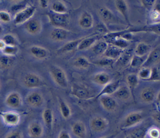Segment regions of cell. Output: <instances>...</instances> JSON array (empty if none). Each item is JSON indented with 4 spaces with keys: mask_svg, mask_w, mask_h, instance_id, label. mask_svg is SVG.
<instances>
[{
    "mask_svg": "<svg viewBox=\"0 0 160 138\" xmlns=\"http://www.w3.org/2000/svg\"><path fill=\"white\" fill-rule=\"evenodd\" d=\"M50 75L54 82L62 88H66L68 86V81L64 70L60 67L52 65L49 68Z\"/></svg>",
    "mask_w": 160,
    "mask_h": 138,
    "instance_id": "cell-1",
    "label": "cell"
},
{
    "mask_svg": "<svg viewBox=\"0 0 160 138\" xmlns=\"http://www.w3.org/2000/svg\"><path fill=\"white\" fill-rule=\"evenodd\" d=\"M50 24L55 27L65 28L69 24V16L66 14H58L49 12L46 14Z\"/></svg>",
    "mask_w": 160,
    "mask_h": 138,
    "instance_id": "cell-2",
    "label": "cell"
},
{
    "mask_svg": "<svg viewBox=\"0 0 160 138\" xmlns=\"http://www.w3.org/2000/svg\"><path fill=\"white\" fill-rule=\"evenodd\" d=\"M36 9V7L35 6L29 5L18 11L14 16V23L15 24H21L28 22L34 15Z\"/></svg>",
    "mask_w": 160,
    "mask_h": 138,
    "instance_id": "cell-3",
    "label": "cell"
},
{
    "mask_svg": "<svg viewBox=\"0 0 160 138\" xmlns=\"http://www.w3.org/2000/svg\"><path fill=\"white\" fill-rule=\"evenodd\" d=\"M143 119V115L141 112H131L129 113L124 119L121 128L126 129L132 127L140 122H141Z\"/></svg>",
    "mask_w": 160,
    "mask_h": 138,
    "instance_id": "cell-4",
    "label": "cell"
},
{
    "mask_svg": "<svg viewBox=\"0 0 160 138\" xmlns=\"http://www.w3.org/2000/svg\"><path fill=\"white\" fill-rule=\"evenodd\" d=\"M108 121L101 116H96L91 119L89 125L91 130L95 132H104L108 127Z\"/></svg>",
    "mask_w": 160,
    "mask_h": 138,
    "instance_id": "cell-5",
    "label": "cell"
},
{
    "mask_svg": "<svg viewBox=\"0 0 160 138\" xmlns=\"http://www.w3.org/2000/svg\"><path fill=\"white\" fill-rule=\"evenodd\" d=\"M71 94L77 98L82 100L89 99L92 97L91 92L88 88L79 84H74L72 86Z\"/></svg>",
    "mask_w": 160,
    "mask_h": 138,
    "instance_id": "cell-6",
    "label": "cell"
},
{
    "mask_svg": "<svg viewBox=\"0 0 160 138\" xmlns=\"http://www.w3.org/2000/svg\"><path fill=\"white\" fill-rule=\"evenodd\" d=\"M23 84L27 88H37L42 84L41 77L36 74L29 73L26 74L22 79Z\"/></svg>",
    "mask_w": 160,
    "mask_h": 138,
    "instance_id": "cell-7",
    "label": "cell"
},
{
    "mask_svg": "<svg viewBox=\"0 0 160 138\" xmlns=\"http://www.w3.org/2000/svg\"><path fill=\"white\" fill-rule=\"evenodd\" d=\"M160 61V47H157L151 51L142 67H150Z\"/></svg>",
    "mask_w": 160,
    "mask_h": 138,
    "instance_id": "cell-8",
    "label": "cell"
},
{
    "mask_svg": "<svg viewBox=\"0 0 160 138\" xmlns=\"http://www.w3.org/2000/svg\"><path fill=\"white\" fill-rule=\"evenodd\" d=\"M102 38V36H99L96 33L86 36L84 39L78 45L77 49L79 51H82L91 47L96 42L100 39Z\"/></svg>",
    "mask_w": 160,
    "mask_h": 138,
    "instance_id": "cell-9",
    "label": "cell"
},
{
    "mask_svg": "<svg viewBox=\"0 0 160 138\" xmlns=\"http://www.w3.org/2000/svg\"><path fill=\"white\" fill-rule=\"evenodd\" d=\"M78 24L79 26L84 29H91L93 26L94 24L92 16L88 11H83L79 17Z\"/></svg>",
    "mask_w": 160,
    "mask_h": 138,
    "instance_id": "cell-10",
    "label": "cell"
},
{
    "mask_svg": "<svg viewBox=\"0 0 160 138\" xmlns=\"http://www.w3.org/2000/svg\"><path fill=\"white\" fill-rule=\"evenodd\" d=\"M100 103L104 109L108 112L114 111L118 107L116 101L111 96L104 95L100 97Z\"/></svg>",
    "mask_w": 160,
    "mask_h": 138,
    "instance_id": "cell-11",
    "label": "cell"
},
{
    "mask_svg": "<svg viewBox=\"0 0 160 138\" xmlns=\"http://www.w3.org/2000/svg\"><path fill=\"white\" fill-rule=\"evenodd\" d=\"M98 15L104 23H115L117 22V18L114 14L106 7H102L98 10Z\"/></svg>",
    "mask_w": 160,
    "mask_h": 138,
    "instance_id": "cell-12",
    "label": "cell"
},
{
    "mask_svg": "<svg viewBox=\"0 0 160 138\" xmlns=\"http://www.w3.org/2000/svg\"><path fill=\"white\" fill-rule=\"evenodd\" d=\"M25 29L30 34H38L41 32L42 29L41 22L37 19H31L26 22L25 24Z\"/></svg>",
    "mask_w": 160,
    "mask_h": 138,
    "instance_id": "cell-13",
    "label": "cell"
},
{
    "mask_svg": "<svg viewBox=\"0 0 160 138\" xmlns=\"http://www.w3.org/2000/svg\"><path fill=\"white\" fill-rule=\"evenodd\" d=\"M69 34V31L65 28L55 27L51 31L50 37L54 41H63L68 38Z\"/></svg>",
    "mask_w": 160,
    "mask_h": 138,
    "instance_id": "cell-14",
    "label": "cell"
},
{
    "mask_svg": "<svg viewBox=\"0 0 160 138\" xmlns=\"http://www.w3.org/2000/svg\"><path fill=\"white\" fill-rule=\"evenodd\" d=\"M5 102L6 105L11 108H18L22 104L21 97L19 93L16 92H12L6 97Z\"/></svg>",
    "mask_w": 160,
    "mask_h": 138,
    "instance_id": "cell-15",
    "label": "cell"
},
{
    "mask_svg": "<svg viewBox=\"0 0 160 138\" xmlns=\"http://www.w3.org/2000/svg\"><path fill=\"white\" fill-rule=\"evenodd\" d=\"M1 116L4 122L9 126H16L17 125L20 120L19 115L12 111H8L1 113Z\"/></svg>",
    "mask_w": 160,
    "mask_h": 138,
    "instance_id": "cell-16",
    "label": "cell"
},
{
    "mask_svg": "<svg viewBox=\"0 0 160 138\" xmlns=\"http://www.w3.org/2000/svg\"><path fill=\"white\" fill-rule=\"evenodd\" d=\"M119 86H120L119 80H118L114 82H110L109 83L107 84L104 86V87L102 89V90L99 92V93L97 95L96 97H99L102 96H104V95L110 96L112 94H114L120 87Z\"/></svg>",
    "mask_w": 160,
    "mask_h": 138,
    "instance_id": "cell-17",
    "label": "cell"
},
{
    "mask_svg": "<svg viewBox=\"0 0 160 138\" xmlns=\"http://www.w3.org/2000/svg\"><path fill=\"white\" fill-rule=\"evenodd\" d=\"M26 101L29 106L33 107H38L42 106L43 103V97L40 93L38 92H32L27 96Z\"/></svg>",
    "mask_w": 160,
    "mask_h": 138,
    "instance_id": "cell-18",
    "label": "cell"
},
{
    "mask_svg": "<svg viewBox=\"0 0 160 138\" xmlns=\"http://www.w3.org/2000/svg\"><path fill=\"white\" fill-rule=\"evenodd\" d=\"M127 30L131 33L137 32H150L155 33L156 34H160V22L154 23L140 27H134Z\"/></svg>",
    "mask_w": 160,
    "mask_h": 138,
    "instance_id": "cell-19",
    "label": "cell"
},
{
    "mask_svg": "<svg viewBox=\"0 0 160 138\" xmlns=\"http://www.w3.org/2000/svg\"><path fill=\"white\" fill-rule=\"evenodd\" d=\"M125 51L124 49H120L116 46L113 45L108 44V48L104 53L103 56L105 57H108L111 59H118Z\"/></svg>",
    "mask_w": 160,
    "mask_h": 138,
    "instance_id": "cell-20",
    "label": "cell"
},
{
    "mask_svg": "<svg viewBox=\"0 0 160 138\" xmlns=\"http://www.w3.org/2000/svg\"><path fill=\"white\" fill-rule=\"evenodd\" d=\"M114 4L116 9L123 16L126 22L130 25V21L128 15V6L126 2L124 0H116L114 1Z\"/></svg>",
    "mask_w": 160,
    "mask_h": 138,
    "instance_id": "cell-21",
    "label": "cell"
},
{
    "mask_svg": "<svg viewBox=\"0 0 160 138\" xmlns=\"http://www.w3.org/2000/svg\"><path fill=\"white\" fill-rule=\"evenodd\" d=\"M86 36L81 37L79 39L70 41L66 44H64L58 51L59 53H65V52H69L72 51H74L75 49H77L78 45L80 44V42L84 39Z\"/></svg>",
    "mask_w": 160,
    "mask_h": 138,
    "instance_id": "cell-22",
    "label": "cell"
},
{
    "mask_svg": "<svg viewBox=\"0 0 160 138\" xmlns=\"http://www.w3.org/2000/svg\"><path fill=\"white\" fill-rule=\"evenodd\" d=\"M92 80L94 83L98 85L105 86L111 82V77L106 72H100L94 74L92 76Z\"/></svg>",
    "mask_w": 160,
    "mask_h": 138,
    "instance_id": "cell-23",
    "label": "cell"
},
{
    "mask_svg": "<svg viewBox=\"0 0 160 138\" xmlns=\"http://www.w3.org/2000/svg\"><path fill=\"white\" fill-rule=\"evenodd\" d=\"M72 132L76 137L79 138H85L86 136V126L82 122H75L72 126Z\"/></svg>",
    "mask_w": 160,
    "mask_h": 138,
    "instance_id": "cell-24",
    "label": "cell"
},
{
    "mask_svg": "<svg viewBox=\"0 0 160 138\" xmlns=\"http://www.w3.org/2000/svg\"><path fill=\"white\" fill-rule=\"evenodd\" d=\"M108 46V42L102 38L94 43V44L91 47V50L96 55H103L107 49Z\"/></svg>",
    "mask_w": 160,
    "mask_h": 138,
    "instance_id": "cell-25",
    "label": "cell"
},
{
    "mask_svg": "<svg viewBox=\"0 0 160 138\" xmlns=\"http://www.w3.org/2000/svg\"><path fill=\"white\" fill-rule=\"evenodd\" d=\"M31 54L36 58L39 59H43L48 57L49 52L43 47L39 46H33L30 47Z\"/></svg>",
    "mask_w": 160,
    "mask_h": 138,
    "instance_id": "cell-26",
    "label": "cell"
},
{
    "mask_svg": "<svg viewBox=\"0 0 160 138\" xmlns=\"http://www.w3.org/2000/svg\"><path fill=\"white\" fill-rule=\"evenodd\" d=\"M28 132L31 137L34 138H38L42 136L43 133V128L39 123L37 122H33L29 126Z\"/></svg>",
    "mask_w": 160,
    "mask_h": 138,
    "instance_id": "cell-27",
    "label": "cell"
},
{
    "mask_svg": "<svg viewBox=\"0 0 160 138\" xmlns=\"http://www.w3.org/2000/svg\"><path fill=\"white\" fill-rule=\"evenodd\" d=\"M140 96L143 102L146 103H151L154 100L155 92L152 88L146 87L141 91Z\"/></svg>",
    "mask_w": 160,
    "mask_h": 138,
    "instance_id": "cell-28",
    "label": "cell"
},
{
    "mask_svg": "<svg viewBox=\"0 0 160 138\" xmlns=\"http://www.w3.org/2000/svg\"><path fill=\"white\" fill-rule=\"evenodd\" d=\"M114 96L121 101H126L131 97V92L128 86H123L119 87L114 93Z\"/></svg>",
    "mask_w": 160,
    "mask_h": 138,
    "instance_id": "cell-29",
    "label": "cell"
},
{
    "mask_svg": "<svg viewBox=\"0 0 160 138\" xmlns=\"http://www.w3.org/2000/svg\"><path fill=\"white\" fill-rule=\"evenodd\" d=\"M150 50L151 46L149 45L144 42H141L138 43L136 46L134 50V54L136 56L142 57L144 56H147V54L150 52Z\"/></svg>",
    "mask_w": 160,
    "mask_h": 138,
    "instance_id": "cell-30",
    "label": "cell"
},
{
    "mask_svg": "<svg viewBox=\"0 0 160 138\" xmlns=\"http://www.w3.org/2000/svg\"><path fill=\"white\" fill-rule=\"evenodd\" d=\"M106 41L108 42V44L113 45V46H116L122 49H126L129 45V41H127L120 37H115L112 39L107 40Z\"/></svg>",
    "mask_w": 160,
    "mask_h": 138,
    "instance_id": "cell-31",
    "label": "cell"
},
{
    "mask_svg": "<svg viewBox=\"0 0 160 138\" xmlns=\"http://www.w3.org/2000/svg\"><path fill=\"white\" fill-rule=\"evenodd\" d=\"M42 117L46 126L50 130L52 127L53 122V114L52 110L49 108L45 109L42 112Z\"/></svg>",
    "mask_w": 160,
    "mask_h": 138,
    "instance_id": "cell-32",
    "label": "cell"
},
{
    "mask_svg": "<svg viewBox=\"0 0 160 138\" xmlns=\"http://www.w3.org/2000/svg\"><path fill=\"white\" fill-rule=\"evenodd\" d=\"M73 65L78 69H85L90 66L91 62L86 57L84 56H78L74 60Z\"/></svg>",
    "mask_w": 160,
    "mask_h": 138,
    "instance_id": "cell-33",
    "label": "cell"
},
{
    "mask_svg": "<svg viewBox=\"0 0 160 138\" xmlns=\"http://www.w3.org/2000/svg\"><path fill=\"white\" fill-rule=\"evenodd\" d=\"M51 11L53 12L58 14H66L68 13V8L61 1H56L51 4Z\"/></svg>",
    "mask_w": 160,
    "mask_h": 138,
    "instance_id": "cell-34",
    "label": "cell"
},
{
    "mask_svg": "<svg viewBox=\"0 0 160 138\" xmlns=\"http://www.w3.org/2000/svg\"><path fill=\"white\" fill-rule=\"evenodd\" d=\"M126 82L128 87L130 89L131 92L133 91L139 83V78L136 74H129L126 77Z\"/></svg>",
    "mask_w": 160,
    "mask_h": 138,
    "instance_id": "cell-35",
    "label": "cell"
},
{
    "mask_svg": "<svg viewBox=\"0 0 160 138\" xmlns=\"http://www.w3.org/2000/svg\"><path fill=\"white\" fill-rule=\"evenodd\" d=\"M59 109L62 116L64 119H68L71 114V111L69 106L67 104V103L62 99L59 98Z\"/></svg>",
    "mask_w": 160,
    "mask_h": 138,
    "instance_id": "cell-36",
    "label": "cell"
},
{
    "mask_svg": "<svg viewBox=\"0 0 160 138\" xmlns=\"http://www.w3.org/2000/svg\"><path fill=\"white\" fill-rule=\"evenodd\" d=\"M147 129L145 127H139L133 130L127 137V138H144L147 133Z\"/></svg>",
    "mask_w": 160,
    "mask_h": 138,
    "instance_id": "cell-37",
    "label": "cell"
},
{
    "mask_svg": "<svg viewBox=\"0 0 160 138\" xmlns=\"http://www.w3.org/2000/svg\"><path fill=\"white\" fill-rule=\"evenodd\" d=\"M148 56V55H147ZM147 56L139 57L135 54L132 57L130 61V66L132 68H136L139 66H142L144 61L147 58Z\"/></svg>",
    "mask_w": 160,
    "mask_h": 138,
    "instance_id": "cell-38",
    "label": "cell"
},
{
    "mask_svg": "<svg viewBox=\"0 0 160 138\" xmlns=\"http://www.w3.org/2000/svg\"><path fill=\"white\" fill-rule=\"evenodd\" d=\"M13 64V59L11 56L2 55L0 56V67L2 69L9 68Z\"/></svg>",
    "mask_w": 160,
    "mask_h": 138,
    "instance_id": "cell-39",
    "label": "cell"
},
{
    "mask_svg": "<svg viewBox=\"0 0 160 138\" xmlns=\"http://www.w3.org/2000/svg\"><path fill=\"white\" fill-rule=\"evenodd\" d=\"M2 39L4 42L6 46H17L18 44L16 38L11 34H7L4 35Z\"/></svg>",
    "mask_w": 160,
    "mask_h": 138,
    "instance_id": "cell-40",
    "label": "cell"
},
{
    "mask_svg": "<svg viewBox=\"0 0 160 138\" xmlns=\"http://www.w3.org/2000/svg\"><path fill=\"white\" fill-rule=\"evenodd\" d=\"M137 75L138 78L144 81H148L151 75V67H142Z\"/></svg>",
    "mask_w": 160,
    "mask_h": 138,
    "instance_id": "cell-41",
    "label": "cell"
},
{
    "mask_svg": "<svg viewBox=\"0 0 160 138\" xmlns=\"http://www.w3.org/2000/svg\"><path fill=\"white\" fill-rule=\"evenodd\" d=\"M148 81H160V69L158 67L151 68V75L148 79Z\"/></svg>",
    "mask_w": 160,
    "mask_h": 138,
    "instance_id": "cell-42",
    "label": "cell"
},
{
    "mask_svg": "<svg viewBox=\"0 0 160 138\" xmlns=\"http://www.w3.org/2000/svg\"><path fill=\"white\" fill-rule=\"evenodd\" d=\"M114 62V60L104 57V58H102V59L97 60L96 61H94L93 63L96 65L99 66L104 67V66H112Z\"/></svg>",
    "mask_w": 160,
    "mask_h": 138,
    "instance_id": "cell-43",
    "label": "cell"
},
{
    "mask_svg": "<svg viewBox=\"0 0 160 138\" xmlns=\"http://www.w3.org/2000/svg\"><path fill=\"white\" fill-rule=\"evenodd\" d=\"M2 52L4 54V55H7L9 56H14L18 52V47L17 46H6L2 50Z\"/></svg>",
    "mask_w": 160,
    "mask_h": 138,
    "instance_id": "cell-44",
    "label": "cell"
},
{
    "mask_svg": "<svg viewBox=\"0 0 160 138\" xmlns=\"http://www.w3.org/2000/svg\"><path fill=\"white\" fill-rule=\"evenodd\" d=\"M131 57H130V54H128V53H125V51L124 52V53L118 59L117 62L119 63V64H120L121 66H123L126 64H127V63L131 61Z\"/></svg>",
    "mask_w": 160,
    "mask_h": 138,
    "instance_id": "cell-45",
    "label": "cell"
},
{
    "mask_svg": "<svg viewBox=\"0 0 160 138\" xmlns=\"http://www.w3.org/2000/svg\"><path fill=\"white\" fill-rule=\"evenodd\" d=\"M148 134L151 138H160V130L156 127H152L148 131Z\"/></svg>",
    "mask_w": 160,
    "mask_h": 138,
    "instance_id": "cell-46",
    "label": "cell"
},
{
    "mask_svg": "<svg viewBox=\"0 0 160 138\" xmlns=\"http://www.w3.org/2000/svg\"><path fill=\"white\" fill-rule=\"evenodd\" d=\"M149 17L151 21L156 23L160 22V13L153 9H152L149 12Z\"/></svg>",
    "mask_w": 160,
    "mask_h": 138,
    "instance_id": "cell-47",
    "label": "cell"
},
{
    "mask_svg": "<svg viewBox=\"0 0 160 138\" xmlns=\"http://www.w3.org/2000/svg\"><path fill=\"white\" fill-rule=\"evenodd\" d=\"M109 31L107 29V27H106V26L104 25V23H101L99 24L96 27V34L99 35V34H104L106 33L108 34L109 33Z\"/></svg>",
    "mask_w": 160,
    "mask_h": 138,
    "instance_id": "cell-48",
    "label": "cell"
},
{
    "mask_svg": "<svg viewBox=\"0 0 160 138\" xmlns=\"http://www.w3.org/2000/svg\"><path fill=\"white\" fill-rule=\"evenodd\" d=\"M141 2L142 5L148 9H151L153 8L156 1L155 0H141Z\"/></svg>",
    "mask_w": 160,
    "mask_h": 138,
    "instance_id": "cell-49",
    "label": "cell"
},
{
    "mask_svg": "<svg viewBox=\"0 0 160 138\" xmlns=\"http://www.w3.org/2000/svg\"><path fill=\"white\" fill-rule=\"evenodd\" d=\"M11 21V16L6 11H0V21L2 22H9Z\"/></svg>",
    "mask_w": 160,
    "mask_h": 138,
    "instance_id": "cell-50",
    "label": "cell"
},
{
    "mask_svg": "<svg viewBox=\"0 0 160 138\" xmlns=\"http://www.w3.org/2000/svg\"><path fill=\"white\" fill-rule=\"evenodd\" d=\"M5 138H22L20 131H14L9 133Z\"/></svg>",
    "mask_w": 160,
    "mask_h": 138,
    "instance_id": "cell-51",
    "label": "cell"
},
{
    "mask_svg": "<svg viewBox=\"0 0 160 138\" xmlns=\"http://www.w3.org/2000/svg\"><path fill=\"white\" fill-rule=\"evenodd\" d=\"M152 118L154 121L160 124V111H156L154 112L152 115Z\"/></svg>",
    "mask_w": 160,
    "mask_h": 138,
    "instance_id": "cell-52",
    "label": "cell"
},
{
    "mask_svg": "<svg viewBox=\"0 0 160 138\" xmlns=\"http://www.w3.org/2000/svg\"><path fill=\"white\" fill-rule=\"evenodd\" d=\"M58 138H71L70 134L66 131H61L59 135Z\"/></svg>",
    "mask_w": 160,
    "mask_h": 138,
    "instance_id": "cell-53",
    "label": "cell"
},
{
    "mask_svg": "<svg viewBox=\"0 0 160 138\" xmlns=\"http://www.w3.org/2000/svg\"><path fill=\"white\" fill-rule=\"evenodd\" d=\"M152 9L160 13V1H156L155 4Z\"/></svg>",
    "mask_w": 160,
    "mask_h": 138,
    "instance_id": "cell-54",
    "label": "cell"
},
{
    "mask_svg": "<svg viewBox=\"0 0 160 138\" xmlns=\"http://www.w3.org/2000/svg\"><path fill=\"white\" fill-rule=\"evenodd\" d=\"M39 5L42 8H46L48 6V1L46 0H41L39 1Z\"/></svg>",
    "mask_w": 160,
    "mask_h": 138,
    "instance_id": "cell-55",
    "label": "cell"
},
{
    "mask_svg": "<svg viewBox=\"0 0 160 138\" xmlns=\"http://www.w3.org/2000/svg\"><path fill=\"white\" fill-rule=\"evenodd\" d=\"M6 46V44L4 42L2 41V39H0V50H2Z\"/></svg>",
    "mask_w": 160,
    "mask_h": 138,
    "instance_id": "cell-56",
    "label": "cell"
},
{
    "mask_svg": "<svg viewBox=\"0 0 160 138\" xmlns=\"http://www.w3.org/2000/svg\"><path fill=\"white\" fill-rule=\"evenodd\" d=\"M116 135H117L116 134H111V135H109V136H107L102 137L101 138H115Z\"/></svg>",
    "mask_w": 160,
    "mask_h": 138,
    "instance_id": "cell-57",
    "label": "cell"
},
{
    "mask_svg": "<svg viewBox=\"0 0 160 138\" xmlns=\"http://www.w3.org/2000/svg\"><path fill=\"white\" fill-rule=\"evenodd\" d=\"M157 100L160 103V91L158 92V94L157 95Z\"/></svg>",
    "mask_w": 160,
    "mask_h": 138,
    "instance_id": "cell-58",
    "label": "cell"
},
{
    "mask_svg": "<svg viewBox=\"0 0 160 138\" xmlns=\"http://www.w3.org/2000/svg\"><path fill=\"white\" fill-rule=\"evenodd\" d=\"M2 27L0 26V34L1 33V32H2Z\"/></svg>",
    "mask_w": 160,
    "mask_h": 138,
    "instance_id": "cell-59",
    "label": "cell"
}]
</instances>
